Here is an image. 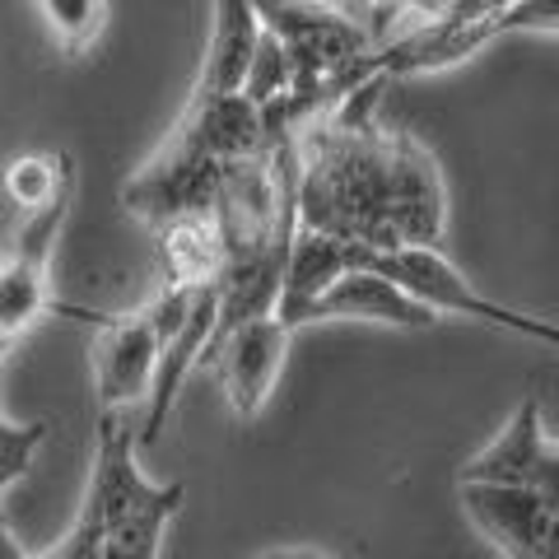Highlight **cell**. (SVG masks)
Listing matches in <instances>:
<instances>
[{"instance_id": "7a4b0ae2", "label": "cell", "mask_w": 559, "mask_h": 559, "mask_svg": "<svg viewBox=\"0 0 559 559\" xmlns=\"http://www.w3.org/2000/svg\"><path fill=\"white\" fill-rule=\"evenodd\" d=\"M140 433L117 406H103L94 429V462L84 503L43 559H159L164 532L178 518L187 485L150 480L135 462Z\"/></svg>"}, {"instance_id": "e0dca14e", "label": "cell", "mask_w": 559, "mask_h": 559, "mask_svg": "<svg viewBox=\"0 0 559 559\" xmlns=\"http://www.w3.org/2000/svg\"><path fill=\"white\" fill-rule=\"evenodd\" d=\"M43 439H47V419H33V425H14L10 415L0 419V489H10L24 476Z\"/></svg>"}, {"instance_id": "6da1fadb", "label": "cell", "mask_w": 559, "mask_h": 559, "mask_svg": "<svg viewBox=\"0 0 559 559\" xmlns=\"http://www.w3.org/2000/svg\"><path fill=\"white\" fill-rule=\"evenodd\" d=\"M388 75L359 84L336 112L294 140L299 150V224L373 252L439 248L448 234V187L439 159L411 131L373 121Z\"/></svg>"}, {"instance_id": "d6986e66", "label": "cell", "mask_w": 559, "mask_h": 559, "mask_svg": "<svg viewBox=\"0 0 559 559\" xmlns=\"http://www.w3.org/2000/svg\"><path fill=\"white\" fill-rule=\"evenodd\" d=\"M443 0H364V10H369V28L382 38H392L396 28H406L415 20H425V14H433Z\"/></svg>"}, {"instance_id": "9a60e30c", "label": "cell", "mask_w": 559, "mask_h": 559, "mask_svg": "<svg viewBox=\"0 0 559 559\" xmlns=\"http://www.w3.org/2000/svg\"><path fill=\"white\" fill-rule=\"evenodd\" d=\"M75 178H80V168H75V154L70 150L20 154V159H10V168H5V201L28 215V210H43L51 197H61V187Z\"/></svg>"}, {"instance_id": "5bb4252c", "label": "cell", "mask_w": 559, "mask_h": 559, "mask_svg": "<svg viewBox=\"0 0 559 559\" xmlns=\"http://www.w3.org/2000/svg\"><path fill=\"white\" fill-rule=\"evenodd\" d=\"M164 238V280H182V285H205L219 280L229 266V248H224V229L215 215H191L159 229Z\"/></svg>"}, {"instance_id": "4fadbf2b", "label": "cell", "mask_w": 559, "mask_h": 559, "mask_svg": "<svg viewBox=\"0 0 559 559\" xmlns=\"http://www.w3.org/2000/svg\"><path fill=\"white\" fill-rule=\"evenodd\" d=\"M261 5L257 0H215V20H210L205 38V61H201V90L215 94H238L248 90L257 47H261Z\"/></svg>"}, {"instance_id": "52a82bcc", "label": "cell", "mask_w": 559, "mask_h": 559, "mask_svg": "<svg viewBox=\"0 0 559 559\" xmlns=\"http://www.w3.org/2000/svg\"><path fill=\"white\" fill-rule=\"evenodd\" d=\"M159 355H164V322H159V304L154 299L135 312L103 318L98 341L90 349L98 406L121 411V406H135V401H150Z\"/></svg>"}, {"instance_id": "277c9868", "label": "cell", "mask_w": 559, "mask_h": 559, "mask_svg": "<svg viewBox=\"0 0 559 559\" xmlns=\"http://www.w3.org/2000/svg\"><path fill=\"white\" fill-rule=\"evenodd\" d=\"M373 266L401 280L415 299H425L429 308H439L443 318H471L499 331H513L522 341L536 345H559V322L536 318V312H518L509 304H495L489 294H480L471 280L443 257V248H396V252H373Z\"/></svg>"}, {"instance_id": "ac0fdd59", "label": "cell", "mask_w": 559, "mask_h": 559, "mask_svg": "<svg viewBox=\"0 0 559 559\" xmlns=\"http://www.w3.org/2000/svg\"><path fill=\"white\" fill-rule=\"evenodd\" d=\"M489 33H559V0H513L509 10L489 14Z\"/></svg>"}, {"instance_id": "8fae6325", "label": "cell", "mask_w": 559, "mask_h": 559, "mask_svg": "<svg viewBox=\"0 0 559 559\" xmlns=\"http://www.w3.org/2000/svg\"><path fill=\"white\" fill-rule=\"evenodd\" d=\"M341 318L401 326V331H425V326H439L443 312L429 308L425 299H415L401 280H392L388 271H378L369 261V266L345 271L326 294H318V299L308 304V312H304V326L308 322H341Z\"/></svg>"}, {"instance_id": "9c48e42d", "label": "cell", "mask_w": 559, "mask_h": 559, "mask_svg": "<svg viewBox=\"0 0 559 559\" xmlns=\"http://www.w3.org/2000/svg\"><path fill=\"white\" fill-rule=\"evenodd\" d=\"M466 518L480 527V536L499 555L513 559H546L550 550V527L559 503L546 499L540 489L527 485H503V480H457Z\"/></svg>"}, {"instance_id": "ba28073f", "label": "cell", "mask_w": 559, "mask_h": 559, "mask_svg": "<svg viewBox=\"0 0 559 559\" xmlns=\"http://www.w3.org/2000/svg\"><path fill=\"white\" fill-rule=\"evenodd\" d=\"M294 331L299 326H289L280 312H261V318L229 331L224 345L215 349L210 369H215L224 401H229V411L238 419H257L261 411H266L275 382H280V373H285V355H289Z\"/></svg>"}, {"instance_id": "3957f363", "label": "cell", "mask_w": 559, "mask_h": 559, "mask_svg": "<svg viewBox=\"0 0 559 559\" xmlns=\"http://www.w3.org/2000/svg\"><path fill=\"white\" fill-rule=\"evenodd\" d=\"M224 164L229 159H215V154L187 145L182 135L168 131L159 140V150L121 182V205H127L140 224H150L154 234L178 219H191V215H215Z\"/></svg>"}, {"instance_id": "30bf717a", "label": "cell", "mask_w": 559, "mask_h": 559, "mask_svg": "<svg viewBox=\"0 0 559 559\" xmlns=\"http://www.w3.org/2000/svg\"><path fill=\"white\" fill-rule=\"evenodd\" d=\"M457 480H503V485H527L540 489L546 499L559 503V443L546 439L540 425V401L527 396L513 411V419L489 439L476 457L462 466Z\"/></svg>"}, {"instance_id": "8992f818", "label": "cell", "mask_w": 559, "mask_h": 559, "mask_svg": "<svg viewBox=\"0 0 559 559\" xmlns=\"http://www.w3.org/2000/svg\"><path fill=\"white\" fill-rule=\"evenodd\" d=\"M257 5L261 24L294 57V84L326 80L378 47V33L369 24H355L345 10L312 5V0H257Z\"/></svg>"}, {"instance_id": "2e32d148", "label": "cell", "mask_w": 559, "mask_h": 559, "mask_svg": "<svg viewBox=\"0 0 559 559\" xmlns=\"http://www.w3.org/2000/svg\"><path fill=\"white\" fill-rule=\"evenodd\" d=\"M47 38L57 43L66 57L90 51L103 33H108V0H33Z\"/></svg>"}, {"instance_id": "5b68a950", "label": "cell", "mask_w": 559, "mask_h": 559, "mask_svg": "<svg viewBox=\"0 0 559 559\" xmlns=\"http://www.w3.org/2000/svg\"><path fill=\"white\" fill-rule=\"evenodd\" d=\"M70 205H75V182H66L61 197H51L43 210H28L20 234L10 238L5 266H0V341H5V349L38 318L66 308L51 294V252H57Z\"/></svg>"}, {"instance_id": "7c38bea8", "label": "cell", "mask_w": 559, "mask_h": 559, "mask_svg": "<svg viewBox=\"0 0 559 559\" xmlns=\"http://www.w3.org/2000/svg\"><path fill=\"white\" fill-rule=\"evenodd\" d=\"M373 261V248L364 242H349V238H336V234H322V229H308L299 224V234L289 242V266H285V294H280V318L289 326H304V312L308 304L326 294L345 271L355 266H369Z\"/></svg>"}, {"instance_id": "ffe728a7", "label": "cell", "mask_w": 559, "mask_h": 559, "mask_svg": "<svg viewBox=\"0 0 559 559\" xmlns=\"http://www.w3.org/2000/svg\"><path fill=\"white\" fill-rule=\"evenodd\" d=\"M312 5H331V10H345V0H312Z\"/></svg>"}]
</instances>
